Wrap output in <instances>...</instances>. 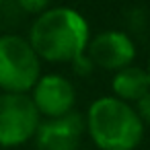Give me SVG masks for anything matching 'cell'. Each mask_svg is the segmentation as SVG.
Returning <instances> with one entry per match:
<instances>
[{"mask_svg":"<svg viewBox=\"0 0 150 150\" xmlns=\"http://www.w3.org/2000/svg\"><path fill=\"white\" fill-rule=\"evenodd\" d=\"M86 121L80 113L70 111L60 117H47L39 121V127L33 136L35 150H78Z\"/></svg>","mask_w":150,"mask_h":150,"instance_id":"cell-5","label":"cell"},{"mask_svg":"<svg viewBox=\"0 0 150 150\" xmlns=\"http://www.w3.org/2000/svg\"><path fill=\"white\" fill-rule=\"evenodd\" d=\"M91 39L86 19L68 6L45 8L31 25L29 41L37 56L52 64H72L84 56Z\"/></svg>","mask_w":150,"mask_h":150,"instance_id":"cell-1","label":"cell"},{"mask_svg":"<svg viewBox=\"0 0 150 150\" xmlns=\"http://www.w3.org/2000/svg\"><path fill=\"white\" fill-rule=\"evenodd\" d=\"M17 4L29 15H39L50 6V0H17Z\"/></svg>","mask_w":150,"mask_h":150,"instance_id":"cell-10","label":"cell"},{"mask_svg":"<svg viewBox=\"0 0 150 150\" xmlns=\"http://www.w3.org/2000/svg\"><path fill=\"white\" fill-rule=\"evenodd\" d=\"M84 54L93 66L115 72L134 62L136 45H134L132 37L121 31H103L88 39Z\"/></svg>","mask_w":150,"mask_h":150,"instance_id":"cell-6","label":"cell"},{"mask_svg":"<svg viewBox=\"0 0 150 150\" xmlns=\"http://www.w3.org/2000/svg\"><path fill=\"white\" fill-rule=\"evenodd\" d=\"M86 132L101 150H136L144 138V121L136 107L119 97H99L86 111Z\"/></svg>","mask_w":150,"mask_h":150,"instance_id":"cell-2","label":"cell"},{"mask_svg":"<svg viewBox=\"0 0 150 150\" xmlns=\"http://www.w3.org/2000/svg\"><path fill=\"white\" fill-rule=\"evenodd\" d=\"M0 150H2V146H0Z\"/></svg>","mask_w":150,"mask_h":150,"instance_id":"cell-13","label":"cell"},{"mask_svg":"<svg viewBox=\"0 0 150 150\" xmlns=\"http://www.w3.org/2000/svg\"><path fill=\"white\" fill-rule=\"evenodd\" d=\"M29 93L43 117H60L64 113H70L76 103V91L72 82L62 74L39 76Z\"/></svg>","mask_w":150,"mask_h":150,"instance_id":"cell-7","label":"cell"},{"mask_svg":"<svg viewBox=\"0 0 150 150\" xmlns=\"http://www.w3.org/2000/svg\"><path fill=\"white\" fill-rule=\"evenodd\" d=\"M41 76V58L31 41L19 35H0V91L29 93Z\"/></svg>","mask_w":150,"mask_h":150,"instance_id":"cell-3","label":"cell"},{"mask_svg":"<svg viewBox=\"0 0 150 150\" xmlns=\"http://www.w3.org/2000/svg\"><path fill=\"white\" fill-rule=\"evenodd\" d=\"M41 121L29 93H0V146L17 148L33 140Z\"/></svg>","mask_w":150,"mask_h":150,"instance_id":"cell-4","label":"cell"},{"mask_svg":"<svg viewBox=\"0 0 150 150\" xmlns=\"http://www.w3.org/2000/svg\"><path fill=\"white\" fill-rule=\"evenodd\" d=\"M146 72H148V78H150V62H148V68H146Z\"/></svg>","mask_w":150,"mask_h":150,"instance_id":"cell-11","label":"cell"},{"mask_svg":"<svg viewBox=\"0 0 150 150\" xmlns=\"http://www.w3.org/2000/svg\"><path fill=\"white\" fill-rule=\"evenodd\" d=\"M111 88H113L115 97H119V99H123L127 103H136L144 93L150 91L148 72L144 68L127 64V66L115 70L113 80H111Z\"/></svg>","mask_w":150,"mask_h":150,"instance_id":"cell-8","label":"cell"},{"mask_svg":"<svg viewBox=\"0 0 150 150\" xmlns=\"http://www.w3.org/2000/svg\"><path fill=\"white\" fill-rule=\"evenodd\" d=\"M134 107H136L140 119L144 121V125H150V91L144 93V95L134 103Z\"/></svg>","mask_w":150,"mask_h":150,"instance_id":"cell-9","label":"cell"},{"mask_svg":"<svg viewBox=\"0 0 150 150\" xmlns=\"http://www.w3.org/2000/svg\"><path fill=\"white\" fill-rule=\"evenodd\" d=\"M0 6H2V0H0Z\"/></svg>","mask_w":150,"mask_h":150,"instance_id":"cell-12","label":"cell"}]
</instances>
